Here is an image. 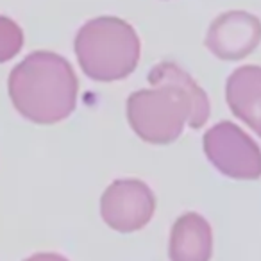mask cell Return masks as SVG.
Wrapping results in <instances>:
<instances>
[{
    "instance_id": "3957f363",
    "label": "cell",
    "mask_w": 261,
    "mask_h": 261,
    "mask_svg": "<svg viewBox=\"0 0 261 261\" xmlns=\"http://www.w3.org/2000/svg\"><path fill=\"white\" fill-rule=\"evenodd\" d=\"M81 70L98 83L129 77L140 63L142 45L135 27L116 16H98L79 29L73 43Z\"/></svg>"
},
{
    "instance_id": "8992f818",
    "label": "cell",
    "mask_w": 261,
    "mask_h": 261,
    "mask_svg": "<svg viewBox=\"0 0 261 261\" xmlns=\"http://www.w3.org/2000/svg\"><path fill=\"white\" fill-rule=\"evenodd\" d=\"M261 41V22L247 11H227L211 22L206 47L218 59L240 61Z\"/></svg>"
},
{
    "instance_id": "30bf717a",
    "label": "cell",
    "mask_w": 261,
    "mask_h": 261,
    "mask_svg": "<svg viewBox=\"0 0 261 261\" xmlns=\"http://www.w3.org/2000/svg\"><path fill=\"white\" fill-rule=\"evenodd\" d=\"M23 261H68V259H66L65 256H61V254H56V252H38Z\"/></svg>"
},
{
    "instance_id": "6da1fadb",
    "label": "cell",
    "mask_w": 261,
    "mask_h": 261,
    "mask_svg": "<svg viewBox=\"0 0 261 261\" xmlns=\"http://www.w3.org/2000/svg\"><path fill=\"white\" fill-rule=\"evenodd\" d=\"M152 88L130 93L127 120L130 129L150 145H168L185 125L200 129L210 118L207 95L188 72L172 61L158 63L147 75Z\"/></svg>"
},
{
    "instance_id": "7a4b0ae2",
    "label": "cell",
    "mask_w": 261,
    "mask_h": 261,
    "mask_svg": "<svg viewBox=\"0 0 261 261\" xmlns=\"http://www.w3.org/2000/svg\"><path fill=\"white\" fill-rule=\"evenodd\" d=\"M8 90L13 106L23 118L50 125L73 113L79 81L63 56L36 50L11 70Z\"/></svg>"
},
{
    "instance_id": "5b68a950",
    "label": "cell",
    "mask_w": 261,
    "mask_h": 261,
    "mask_svg": "<svg viewBox=\"0 0 261 261\" xmlns=\"http://www.w3.org/2000/svg\"><path fill=\"white\" fill-rule=\"evenodd\" d=\"M156 197L140 179H116L100 197V217L118 232L143 229L154 217Z\"/></svg>"
},
{
    "instance_id": "ba28073f",
    "label": "cell",
    "mask_w": 261,
    "mask_h": 261,
    "mask_svg": "<svg viewBox=\"0 0 261 261\" xmlns=\"http://www.w3.org/2000/svg\"><path fill=\"white\" fill-rule=\"evenodd\" d=\"M213 232L210 222L199 213H185L174 222L168 242L170 261H210Z\"/></svg>"
},
{
    "instance_id": "9c48e42d",
    "label": "cell",
    "mask_w": 261,
    "mask_h": 261,
    "mask_svg": "<svg viewBox=\"0 0 261 261\" xmlns=\"http://www.w3.org/2000/svg\"><path fill=\"white\" fill-rule=\"evenodd\" d=\"M23 47V33L16 22L0 16V63L13 59Z\"/></svg>"
},
{
    "instance_id": "52a82bcc",
    "label": "cell",
    "mask_w": 261,
    "mask_h": 261,
    "mask_svg": "<svg viewBox=\"0 0 261 261\" xmlns=\"http://www.w3.org/2000/svg\"><path fill=\"white\" fill-rule=\"evenodd\" d=\"M225 100L232 115L261 136V66L236 68L225 83Z\"/></svg>"
},
{
    "instance_id": "277c9868",
    "label": "cell",
    "mask_w": 261,
    "mask_h": 261,
    "mask_svg": "<svg viewBox=\"0 0 261 261\" xmlns=\"http://www.w3.org/2000/svg\"><path fill=\"white\" fill-rule=\"evenodd\" d=\"M204 154L220 174L254 181L261 177V149L245 130L232 122H218L202 138Z\"/></svg>"
}]
</instances>
